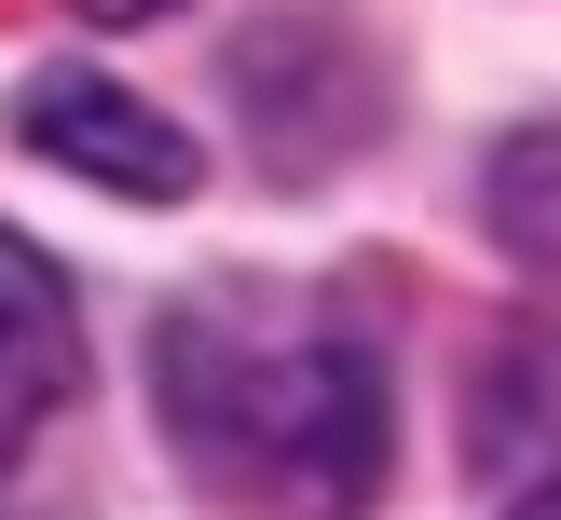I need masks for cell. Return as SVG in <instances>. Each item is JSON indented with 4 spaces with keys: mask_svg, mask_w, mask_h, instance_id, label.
<instances>
[{
    "mask_svg": "<svg viewBox=\"0 0 561 520\" xmlns=\"http://www.w3.org/2000/svg\"><path fill=\"white\" fill-rule=\"evenodd\" d=\"M151 411L247 520H356L398 465L383 356L301 301H179L151 328Z\"/></svg>",
    "mask_w": 561,
    "mask_h": 520,
    "instance_id": "1",
    "label": "cell"
},
{
    "mask_svg": "<svg viewBox=\"0 0 561 520\" xmlns=\"http://www.w3.org/2000/svg\"><path fill=\"white\" fill-rule=\"evenodd\" d=\"M14 137L42 164H69V178L124 192V206H192V178H206V151H192L151 96H124L110 69H42L14 96Z\"/></svg>",
    "mask_w": 561,
    "mask_h": 520,
    "instance_id": "2",
    "label": "cell"
},
{
    "mask_svg": "<svg viewBox=\"0 0 561 520\" xmlns=\"http://www.w3.org/2000/svg\"><path fill=\"white\" fill-rule=\"evenodd\" d=\"M69 383H82L69 288H55V261H42V246H14V233H0V465H14V438L42 425Z\"/></svg>",
    "mask_w": 561,
    "mask_h": 520,
    "instance_id": "3",
    "label": "cell"
},
{
    "mask_svg": "<svg viewBox=\"0 0 561 520\" xmlns=\"http://www.w3.org/2000/svg\"><path fill=\"white\" fill-rule=\"evenodd\" d=\"M480 206H493V233H507L535 274H561V124H520L507 151H493Z\"/></svg>",
    "mask_w": 561,
    "mask_h": 520,
    "instance_id": "4",
    "label": "cell"
},
{
    "mask_svg": "<svg viewBox=\"0 0 561 520\" xmlns=\"http://www.w3.org/2000/svg\"><path fill=\"white\" fill-rule=\"evenodd\" d=\"M96 27H137V14H179V0H82Z\"/></svg>",
    "mask_w": 561,
    "mask_h": 520,
    "instance_id": "5",
    "label": "cell"
},
{
    "mask_svg": "<svg viewBox=\"0 0 561 520\" xmlns=\"http://www.w3.org/2000/svg\"><path fill=\"white\" fill-rule=\"evenodd\" d=\"M507 520H561V479H548V493H520V507H507Z\"/></svg>",
    "mask_w": 561,
    "mask_h": 520,
    "instance_id": "6",
    "label": "cell"
}]
</instances>
